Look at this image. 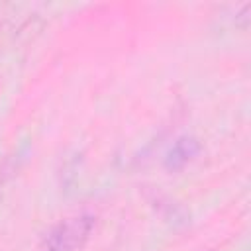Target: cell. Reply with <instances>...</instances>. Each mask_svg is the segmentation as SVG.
Masks as SVG:
<instances>
[{"instance_id":"cell-1","label":"cell","mask_w":251,"mask_h":251,"mask_svg":"<svg viewBox=\"0 0 251 251\" xmlns=\"http://www.w3.org/2000/svg\"><path fill=\"white\" fill-rule=\"evenodd\" d=\"M96 220L90 214H82L53 226L41 239L43 251H78L90 237Z\"/></svg>"},{"instance_id":"cell-2","label":"cell","mask_w":251,"mask_h":251,"mask_svg":"<svg viewBox=\"0 0 251 251\" xmlns=\"http://www.w3.org/2000/svg\"><path fill=\"white\" fill-rule=\"evenodd\" d=\"M202 145L196 137L192 135H182L175 141V145L169 149L167 157H165V169L175 173V171H180L184 169L198 153H200Z\"/></svg>"}]
</instances>
